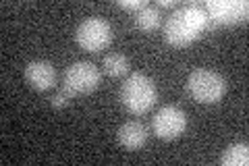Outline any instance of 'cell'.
I'll use <instances>...</instances> for the list:
<instances>
[{"label":"cell","instance_id":"6da1fadb","mask_svg":"<svg viewBox=\"0 0 249 166\" xmlns=\"http://www.w3.org/2000/svg\"><path fill=\"white\" fill-rule=\"evenodd\" d=\"M216 27L210 21L206 9L197 2L175 9L164 23V39L170 46H187L204 34L206 29Z\"/></svg>","mask_w":249,"mask_h":166},{"label":"cell","instance_id":"7a4b0ae2","mask_svg":"<svg viewBox=\"0 0 249 166\" xmlns=\"http://www.w3.org/2000/svg\"><path fill=\"white\" fill-rule=\"evenodd\" d=\"M158 98L154 81L143 73H133L121 85V102L131 114H145Z\"/></svg>","mask_w":249,"mask_h":166},{"label":"cell","instance_id":"3957f363","mask_svg":"<svg viewBox=\"0 0 249 166\" xmlns=\"http://www.w3.org/2000/svg\"><path fill=\"white\" fill-rule=\"evenodd\" d=\"M187 92L199 104H216L227 93V81L216 71L196 69L187 77Z\"/></svg>","mask_w":249,"mask_h":166},{"label":"cell","instance_id":"277c9868","mask_svg":"<svg viewBox=\"0 0 249 166\" xmlns=\"http://www.w3.org/2000/svg\"><path fill=\"white\" fill-rule=\"evenodd\" d=\"M100 75L98 67L89 60H77L71 67H67L65 75H62V85L60 90L69 93L71 98L77 96H85V93H91L98 90L100 85Z\"/></svg>","mask_w":249,"mask_h":166},{"label":"cell","instance_id":"5b68a950","mask_svg":"<svg viewBox=\"0 0 249 166\" xmlns=\"http://www.w3.org/2000/svg\"><path fill=\"white\" fill-rule=\"evenodd\" d=\"M75 39L83 50L100 52L108 48L112 42V25L106 19L89 17L79 23V27L75 31Z\"/></svg>","mask_w":249,"mask_h":166},{"label":"cell","instance_id":"8992f818","mask_svg":"<svg viewBox=\"0 0 249 166\" xmlns=\"http://www.w3.org/2000/svg\"><path fill=\"white\" fill-rule=\"evenodd\" d=\"M187 129V116L177 106H162L152 118V131L160 139H177Z\"/></svg>","mask_w":249,"mask_h":166},{"label":"cell","instance_id":"52a82bcc","mask_svg":"<svg viewBox=\"0 0 249 166\" xmlns=\"http://www.w3.org/2000/svg\"><path fill=\"white\" fill-rule=\"evenodd\" d=\"M249 4L245 2H232V0H218V2H208L206 13L214 25H222V23H239L247 19Z\"/></svg>","mask_w":249,"mask_h":166},{"label":"cell","instance_id":"ba28073f","mask_svg":"<svg viewBox=\"0 0 249 166\" xmlns=\"http://www.w3.org/2000/svg\"><path fill=\"white\" fill-rule=\"evenodd\" d=\"M25 81L34 90L46 92V90L54 88V83H56V69H54V65H52V62H48V60L36 58V60L27 62V67H25Z\"/></svg>","mask_w":249,"mask_h":166},{"label":"cell","instance_id":"9c48e42d","mask_svg":"<svg viewBox=\"0 0 249 166\" xmlns=\"http://www.w3.org/2000/svg\"><path fill=\"white\" fill-rule=\"evenodd\" d=\"M147 137H150V129L145 127L142 121H127L123 123L119 131H116V139L124 149H139L147 144Z\"/></svg>","mask_w":249,"mask_h":166},{"label":"cell","instance_id":"30bf717a","mask_svg":"<svg viewBox=\"0 0 249 166\" xmlns=\"http://www.w3.org/2000/svg\"><path fill=\"white\" fill-rule=\"evenodd\" d=\"M249 148L247 144H231L220 156V164L224 166H247Z\"/></svg>","mask_w":249,"mask_h":166},{"label":"cell","instance_id":"8fae6325","mask_svg":"<svg viewBox=\"0 0 249 166\" xmlns=\"http://www.w3.org/2000/svg\"><path fill=\"white\" fill-rule=\"evenodd\" d=\"M135 23L142 31H154L162 25V13H160V9L147 4L145 9L135 13Z\"/></svg>","mask_w":249,"mask_h":166},{"label":"cell","instance_id":"7c38bea8","mask_svg":"<svg viewBox=\"0 0 249 166\" xmlns=\"http://www.w3.org/2000/svg\"><path fill=\"white\" fill-rule=\"evenodd\" d=\"M104 73L110 77H123L129 73V58L121 52H110L104 56Z\"/></svg>","mask_w":249,"mask_h":166},{"label":"cell","instance_id":"4fadbf2b","mask_svg":"<svg viewBox=\"0 0 249 166\" xmlns=\"http://www.w3.org/2000/svg\"><path fill=\"white\" fill-rule=\"evenodd\" d=\"M71 96H69V93H65V92H58V93H54V96L50 98V104L54 106V108H65V106H69L71 104Z\"/></svg>","mask_w":249,"mask_h":166},{"label":"cell","instance_id":"5bb4252c","mask_svg":"<svg viewBox=\"0 0 249 166\" xmlns=\"http://www.w3.org/2000/svg\"><path fill=\"white\" fill-rule=\"evenodd\" d=\"M119 6H121V9H127V11H135L137 13V11L145 9L147 2H145V0H121Z\"/></svg>","mask_w":249,"mask_h":166},{"label":"cell","instance_id":"9a60e30c","mask_svg":"<svg viewBox=\"0 0 249 166\" xmlns=\"http://www.w3.org/2000/svg\"><path fill=\"white\" fill-rule=\"evenodd\" d=\"M158 6H162V9H170V6H175L173 0H158Z\"/></svg>","mask_w":249,"mask_h":166}]
</instances>
